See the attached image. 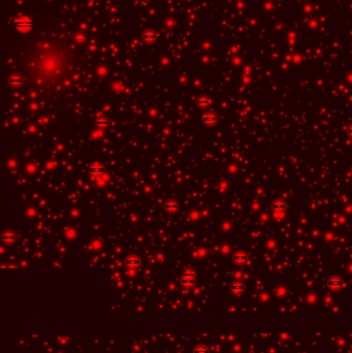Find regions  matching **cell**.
Here are the masks:
<instances>
[{
    "label": "cell",
    "instance_id": "cell-1",
    "mask_svg": "<svg viewBox=\"0 0 352 353\" xmlns=\"http://www.w3.org/2000/svg\"><path fill=\"white\" fill-rule=\"evenodd\" d=\"M13 25H15V29L19 31L20 33H28L33 27V23H32V20L29 17L21 16L15 20Z\"/></svg>",
    "mask_w": 352,
    "mask_h": 353
},
{
    "label": "cell",
    "instance_id": "cell-2",
    "mask_svg": "<svg viewBox=\"0 0 352 353\" xmlns=\"http://www.w3.org/2000/svg\"><path fill=\"white\" fill-rule=\"evenodd\" d=\"M195 282H196V277H195V274L191 271H185V273L183 274L182 278H181V284L186 288L193 287Z\"/></svg>",
    "mask_w": 352,
    "mask_h": 353
},
{
    "label": "cell",
    "instance_id": "cell-3",
    "mask_svg": "<svg viewBox=\"0 0 352 353\" xmlns=\"http://www.w3.org/2000/svg\"><path fill=\"white\" fill-rule=\"evenodd\" d=\"M125 264L129 269H136V267L141 266V260L138 257L131 255V256H128L125 259Z\"/></svg>",
    "mask_w": 352,
    "mask_h": 353
},
{
    "label": "cell",
    "instance_id": "cell-4",
    "mask_svg": "<svg viewBox=\"0 0 352 353\" xmlns=\"http://www.w3.org/2000/svg\"><path fill=\"white\" fill-rule=\"evenodd\" d=\"M328 287H330V288L338 289V288L342 287V286L344 285V282H343V280L340 277H332V278L328 279Z\"/></svg>",
    "mask_w": 352,
    "mask_h": 353
},
{
    "label": "cell",
    "instance_id": "cell-5",
    "mask_svg": "<svg viewBox=\"0 0 352 353\" xmlns=\"http://www.w3.org/2000/svg\"><path fill=\"white\" fill-rule=\"evenodd\" d=\"M230 289H232L233 292H236V293H241L245 289V285L241 280H236L230 285Z\"/></svg>",
    "mask_w": 352,
    "mask_h": 353
},
{
    "label": "cell",
    "instance_id": "cell-6",
    "mask_svg": "<svg viewBox=\"0 0 352 353\" xmlns=\"http://www.w3.org/2000/svg\"><path fill=\"white\" fill-rule=\"evenodd\" d=\"M89 171H90V174H92V175H95V176L99 175L100 176L104 172V167L100 164L95 163V164L92 165L90 168H89Z\"/></svg>",
    "mask_w": 352,
    "mask_h": 353
},
{
    "label": "cell",
    "instance_id": "cell-7",
    "mask_svg": "<svg viewBox=\"0 0 352 353\" xmlns=\"http://www.w3.org/2000/svg\"><path fill=\"white\" fill-rule=\"evenodd\" d=\"M2 240L5 244H13L16 241V235L10 231H5L2 234Z\"/></svg>",
    "mask_w": 352,
    "mask_h": 353
},
{
    "label": "cell",
    "instance_id": "cell-8",
    "mask_svg": "<svg viewBox=\"0 0 352 353\" xmlns=\"http://www.w3.org/2000/svg\"><path fill=\"white\" fill-rule=\"evenodd\" d=\"M165 209L170 212V213H173V212H177L178 209H179V203L177 202H173V200H170V202L165 204Z\"/></svg>",
    "mask_w": 352,
    "mask_h": 353
},
{
    "label": "cell",
    "instance_id": "cell-9",
    "mask_svg": "<svg viewBox=\"0 0 352 353\" xmlns=\"http://www.w3.org/2000/svg\"><path fill=\"white\" fill-rule=\"evenodd\" d=\"M144 40L146 41V42H149V44H150V42H153L155 40V37H156V35H155V33L153 32V31H151V30H148V31H146V32L144 33Z\"/></svg>",
    "mask_w": 352,
    "mask_h": 353
},
{
    "label": "cell",
    "instance_id": "cell-10",
    "mask_svg": "<svg viewBox=\"0 0 352 353\" xmlns=\"http://www.w3.org/2000/svg\"><path fill=\"white\" fill-rule=\"evenodd\" d=\"M8 83L12 85V86L16 87V86H20V85L23 83V80L20 76H12L9 77Z\"/></svg>",
    "mask_w": 352,
    "mask_h": 353
},
{
    "label": "cell",
    "instance_id": "cell-11",
    "mask_svg": "<svg viewBox=\"0 0 352 353\" xmlns=\"http://www.w3.org/2000/svg\"><path fill=\"white\" fill-rule=\"evenodd\" d=\"M204 121L205 124H209V125H212L214 124V123L217 121V118L214 114H212V113H210V114H207L204 116Z\"/></svg>",
    "mask_w": 352,
    "mask_h": 353
},
{
    "label": "cell",
    "instance_id": "cell-12",
    "mask_svg": "<svg viewBox=\"0 0 352 353\" xmlns=\"http://www.w3.org/2000/svg\"><path fill=\"white\" fill-rule=\"evenodd\" d=\"M246 259H247V256L245 255L243 252H237L234 254V256H233V260L239 263L244 262V261H246Z\"/></svg>",
    "mask_w": 352,
    "mask_h": 353
},
{
    "label": "cell",
    "instance_id": "cell-13",
    "mask_svg": "<svg viewBox=\"0 0 352 353\" xmlns=\"http://www.w3.org/2000/svg\"><path fill=\"white\" fill-rule=\"evenodd\" d=\"M193 353H210V350L207 346L200 345V346H196V347L193 349Z\"/></svg>",
    "mask_w": 352,
    "mask_h": 353
},
{
    "label": "cell",
    "instance_id": "cell-14",
    "mask_svg": "<svg viewBox=\"0 0 352 353\" xmlns=\"http://www.w3.org/2000/svg\"><path fill=\"white\" fill-rule=\"evenodd\" d=\"M210 102L211 100L209 99V98H205V97H202V98H200L197 101V103L200 105V107H205V105H208L210 104Z\"/></svg>",
    "mask_w": 352,
    "mask_h": 353
},
{
    "label": "cell",
    "instance_id": "cell-15",
    "mask_svg": "<svg viewBox=\"0 0 352 353\" xmlns=\"http://www.w3.org/2000/svg\"><path fill=\"white\" fill-rule=\"evenodd\" d=\"M273 208H274V210L281 211V210H283L284 208H285V204L282 203H276L273 204Z\"/></svg>",
    "mask_w": 352,
    "mask_h": 353
},
{
    "label": "cell",
    "instance_id": "cell-16",
    "mask_svg": "<svg viewBox=\"0 0 352 353\" xmlns=\"http://www.w3.org/2000/svg\"><path fill=\"white\" fill-rule=\"evenodd\" d=\"M85 40H86V38H85L83 34H77L76 37H74V40L76 41H85Z\"/></svg>",
    "mask_w": 352,
    "mask_h": 353
},
{
    "label": "cell",
    "instance_id": "cell-17",
    "mask_svg": "<svg viewBox=\"0 0 352 353\" xmlns=\"http://www.w3.org/2000/svg\"><path fill=\"white\" fill-rule=\"evenodd\" d=\"M96 124H97L99 127H104L106 124H108V122L105 121V120H102V119H100V120H98L97 121V123H96Z\"/></svg>",
    "mask_w": 352,
    "mask_h": 353
},
{
    "label": "cell",
    "instance_id": "cell-18",
    "mask_svg": "<svg viewBox=\"0 0 352 353\" xmlns=\"http://www.w3.org/2000/svg\"><path fill=\"white\" fill-rule=\"evenodd\" d=\"M348 132H349V134L352 135V127H351V128H349V130H348Z\"/></svg>",
    "mask_w": 352,
    "mask_h": 353
}]
</instances>
